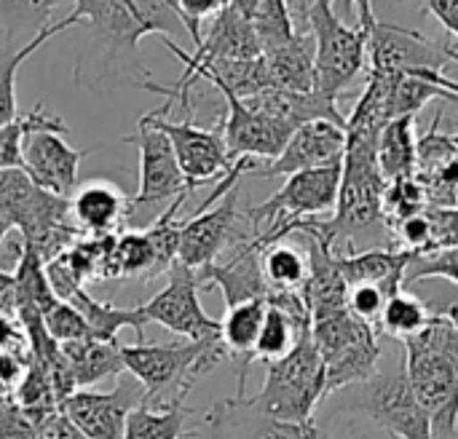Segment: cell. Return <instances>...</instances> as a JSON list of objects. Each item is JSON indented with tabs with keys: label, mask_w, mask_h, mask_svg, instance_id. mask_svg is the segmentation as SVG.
<instances>
[{
	"label": "cell",
	"mask_w": 458,
	"mask_h": 439,
	"mask_svg": "<svg viewBox=\"0 0 458 439\" xmlns=\"http://www.w3.org/2000/svg\"><path fill=\"white\" fill-rule=\"evenodd\" d=\"M405 378L427 413L435 439H454L458 429V330L451 319L432 314L429 325L403 341Z\"/></svg>",
	"instance_id": "obj_1"
},
{
	"label": "cell",
	"mask_w": 458,
	"mask_h": 439,
	"mask_svg": "<svg viewBox=\"0 0 458 439\" xmlns=\"http://www.w3.org/2000/svg\"><path fill=\"white\" fill-rule=\"evenodd\" d=\"M72 13L89 27L99 51V75L131 64L145 35H188V27L172 0H75Z\"/></svg>",
	"instance_id": "obj_2"
},
{
	"label": "cell",
	"mask_w": 458,
	"mask_h": 439,
	"mask_svg": "<svg viewBox=\"0 0 458 439\" xmlns=\"http://www.w3.org/2000/svg\"><path fill=\"white\" fill-rule=\"evenodd\" d=\"M0 217L24 239L43 263L56 260L83 233L70 215V198L54 196L32 182L24 169H0Z\"/></svg>",
	"instance_id": "obj_3"
},
{
	"label": "cell",
	"mask_w": 458,
	"mask_h": 439,
	"mask_svg": "<svg viewBox=\"0 0 458 439\" xmlns=\"http://www.w3.org/2000/svg\"><path fill=\"white\" fill-rule=\"evenodd\" d=\"M126 373L145 389V402L185 400L193 386L228 359L220 338L177 341V343H134L121 346Z\"/></svg>",
	"instance_id": "obj_4"
},
{
	"label": "cell",
	"mask_w": 458,
	"mask_h": 439,
	"mask_svg": "<svg viewBox=\"0 0 458 439\" xmlns=\"http://www.w3.org/2000/svg\"><path fill=\"white\" fill-rule=\"evenodd\" d=\"M301 11L314 38V72H317V91L333 102L354 83V78L368 64V32L373 21L370 0L357 5L360 21L357 27L346 24L333 0H301Z\"/></svg>",
	"instance_id": "obj_5"
},
{
	"label": "cell",
	"mask_w": 458,
	"mask_h": 439,
	"mask_svg": "<svg viewBox=\"0 0 458 439\" xmlns=\"http://www.w3.org/2000/svg\"><path fill=\"white\" fill-rule=\"evenodd\" d=\"M311 341L325 362L327 394L360 386L378 373L381 343L376 327L357 319L346 303L311 308Z\"/></svg>",
	"instance_id": "obj_6"
},
{
	"label": "cell",
	"mask_w": 458,
	"mask_h": 439,
	"mask_svg": "<svg viewBox=\"0 0 458 439\" xmlns=\"http://www.w3.org/2000/svg\"><path fill=\"white\" fill-rule=\"evenodd\" d=\"M325 397V362L311 335H306L287 357L266 365V384L255 397H247V402L263 416L303 424L314 418V410Z\"/></svg>",
	"instance_id": "obj_7"
},
{
	"label": "cell",
	"mask_w": 458,
	"mask_h": 439,
	"mask_svg": "<svg viewBox=\"0 0 458 439\" xmlns=\"http://www.w3.org/2000/svg\"><path fill=\"white\" fill-rule=\"evenodd\" d=\"M121 142L134 145L140 150V188L137 196L129 198L126 225L131 231H145L177 196L191 193V188L180 172L166 134L156 126L137 121V131L121 137Z\"/></svg>",
	"instance_id": "obj_8"
},
{
	"label": "cell",
	"mask_w": 458,
	"mask_h": 439,
	"mask_svg": "<svg viewBox=\"0 0 458 439\" xmlns=\"http://www.w3.org/2000/svg\"><path fill=\"white\" fill-rule=\"evenodd\" d=\"M255 239V231L250 228L244 212L239 209V185L231 188L217 204L199 207V212L180 225V252L177 263L201 271L236 244H244Z\"/></svg>",
	"instance_id": "obj_9"
},
{
	"label": "cell",
	"mask_w": 458,
	"mask_h": 439,
	"mask_svg": "<svg viewBox=\"0 0 458 439\" xmlns=\"http://www.w3.org/2000/svg\"><path fill=\"white\" fill-rule=\"evenodd\" d=\"M169 113H172V107L164 102L158 110L145 113L140 121H145L166 134L188 188L196 190L199 185H207L215 177H223L233 166V161L228 156L220 123L215 129H204V126H196L191 118L172 121Z\"/></svg>",
	"instance_id": "obj_10"
},
{
	"label": "cell",
	"mask_w": 458,
	"mask_h": 439,
	"mask_svg": "<svg viewBox=\"0 0 458 439\" xmlns=\"http://www.w3.org/2000/svg\"><path fill=\"white\" fill-rule=\"evenodd\" d=\"M368 62L370 72L397 78L419 70H445L448 62H456V48L437 43L411 27L389 24L373 16L368 32Z\"/></svg>",
	"instance_id": "obj_11"
},
{
	"label": "cell",
	"mask_w": 458,
	"mask_h": 439,
	"mask_svg": "<svg viewBox=\"0 0 458 439\" xmlns=\"http://www.w3.org/2000/svg\"><path fill=\"white\" fill-rule=\"evenodd\" d=\"M166 287L148 303L137 306L145 325H161L182 341H209L220 338V319H212L199 300L201 284L196 271L174 263L166 274Z\"/></svg>",
	"instance_id": "obj_12"
},
{
	"label": "cell",
	"mask_w": 458,
	"mask_h": 439,
	"mask_svg": "<svg viewBox=\"0 0 458 439\" xmlns=\"http://www.w3.org/2000/svg\"><path fill=\"white\" fill-rule=\"evenodd\" d=\"M376 426L397 439H435L427 413L419 408L405 370L376 373L370 381L360 384V400L354 405Z\"/></svg>",
	"instance_id": "obj_13"
},
{
	"label": "cell",
	"mask_w": 458,
	"mask_h": 439,
	"mask_svg": "<svg viewBox=\"0 0 458 439\" xmlns=\"http://www.w3.org/2000/svg\"><path fill=\"white\" fill-rule=\"evenodd\" d=\"M145 402V389L129 373L118 376L113 392L81 389L67 397L59 410L78 426L86 439H123L129 413Z\"/></svg>",
	"instance_id": "obj_14"
},
{
	"label": "cell",
	"mask_w": 458,
	"mask_h": 439,
	"mask_svg": "<svg viewBox=\"0 0 458 439\" xmlns=\"http://www.w3.org/2000/svg\"><path fill=\"white\" fill-rule=\"evenodd\" d=\"M217 91L225 99V115L220 121V129H223V139H225L231 161L236 158L274 161L284 150L295 129L284 121H276L271 115L252 110L244 99L233 97L225 89H217Z\"/></svg>",
	"instance_id": "obj_15"
},
{
	"label": "cell",
	"mask_w": 458,
	"mask_h": 439,
	"mask_svg": "<svg viewBox=\"0 0 458 439\" xmlns=\"http://www.w3.org/2000/svg\"><path fill=\"white\" fill-rule=\"evenodd\" d=\"M207 439H333L327 437L317 421H279L258 413L247 397H233L217 402L204 418Z\"/></svg>",
	"instance_id": "obj_16"
},
{
	"label": "cell",
	"mask_w": 458,
	"mask_h": 439,
	"mask_svg": "<svg viewBox=\"0 0 458 439\" xmlns=\"http://www.w3.org/2000/svg\"><path fill=\"white\" fill-rule=\"evenodd\" d=\"M443 107L435 113L432 126L416 139V172L413 177L424 188L427 209L458 204V137L440 129Z\"/></svg>",
	"instance_id": "obj_17"
},
{
	"label": "cell",
	"mask_w": 458,
	"mask_h": 439,
	"mask_svg": "<svg viewBox=\"0 0 458 439\" xmlns=\"http://www.w3.org/2000/svg\"><path fill=\"white\" fill-rule=\"evenodd\" d=\"M97 148L75 150L64 142L59 131H32L21 145V169L32 177L43 190L70 198L78 190V169L81 161Z\"/></svg>",
	"instance_id": "obj_18"
},
{
	"label": "cell",
	"mask_w": 458,
	"mask_h": 439,
	"mask_svg": "<svg viewBox=\"0 0 458 439\" xmlns=\"http://www.w3.org/2000/svg\"><path fill=\"white\" fill-rule=\"evenodd\" d=\"M346 150V129L333 121H311L293 131L284 150L266 164V169H255V174L266 177H290L306 169H319L344 161Z\"/></svg>",
	"instance_id": "obj_19"
},
{
	"label": "cell",
	"mask_w": 458,
	"mask_h": 439,
	"mask_svg": "<svg viewBox=\"0 0 458 439\" xmlns=\"http://www.w3.org/2000/svg\"><path fill=\"white\" fill-rule=\"evenodd\" d=\"M263 247L250 239L244 244L236 247V252L225 260V263H212L201 271H196L201 290H209L212 284L220 287L225 308H233L239 303H250V300H266L271 295L266 276H263Z\"/></svg>",
	"instance_id": "obj_20"
},
{
	"label": "cell",
	"mask_w": 458,
	"mask_h": 439,
	"mask_svg": "<svg viewBox=\"0 0 458 439\" xmlns=\"http://www.w3.org/2000/svg\"><path fill=\"white\" fill-rule=\"evenodd\" d=\"M333 257L346 287L378 284L389 292H400L405 290V274L419 257V252L386 244V247H368V249L338 252V255L333 252Z\"/></svg>",
	"instance_id": "obj_21"
},
{
	"label": "cell",
	"mask_w": 458,
	"mask_h": 439,
	"mask_svg": "<svg viewBox=\"0 0 458 439\" xmlns=\"http://www.w3.org/2000/svg\"><path fill=\"white\" fill-rule=\"evenodd\" d=\"M70 215L83 236L121 233L129 217V196L115 182L91 180L70 196Z\"/></svg>",
	"instance_id": "obj_22"
},
{
	"label": "cell",
	"mask_w": 458,
	"mask_h": 439,
	"mask_svg": "<svg viewBox=\"0 0 458 439\" xmlns=\"http://www.w3.org/2000/svg\"><path fill=\"white\" fill-rule=\"evenodd\" d=\"M252 110L271 115L276 121L290 123L293 129L311 123V121H333L346 129V115L338 110V102L322 97L319 91H284V89H266L250 99H244Z\"/></svg>",
	"instance_id": "obj_23"
},
{
	"label": "cell",
	"mask_w": 458,
	"mask_h": 439,
	"mask_svg": "<svg viewBox=\"0 0 458 439\" xmlns=\"http://www.w3.org/2000/svg\"><path fill=\"white\" fill-rule=\"evenodd\" d=\"M266 308H268L266 300H250V303H239V306L228 308L225 317L220 319V343L225 346L228 359L236 362V376H239L236 397H247L244 386L250 378V367L255 365L252 354H255V346H258V338L263 330Z\"/></svg>",
	"instance_id": "obj_24"
},
{
	"label": "cell",
	"mask_w": 458,
	"mask_h": 439,
	"mask_svg": "<svg viewBox=\"0 0 458 439\" xmlns=\"http://www.w3.org/2000/svg\"><path fill=\"white\" fill-rule=\"evenodd\" d=\"M271 89L284 91H317V72H314V38L298 32L290 43L263 51Z\"/></svg>",
	"instance_id": "obj_25"
},
{
	"label": "cell",
	"mask_w": 458,
	"mask_h": 439,
	"mask_svg": "<svg viewBox=\"0 0 458 439\" xmlns=\"http://www.w3.org/2000/svg\"><path fill=\"white\" fill-rule=\"evenodd\" d=\"M59 346H62V354L67 359V367L72 373L78 392L99 384L102 378H118L126 373L118 341L89 338V341H72V343H59Z\"/></svg>",
	"instance_id": "obj_26"
},
{
	"label": "cell",
	"mask_w": 458,
	"mask_h": 439,
	"mask_svg": "<svg viewBox=\"0 0 458 439\" xmlns=\"http://www.w3.org/2000/svg\"><path fill=\"white\" fill-rule=\"evenodd\" d=\"M64 303H70L86 319V325L91 330V338H97V341H118V333L123 327H131L137 333V343L145 341V327L148 325L142 322L137 308H118L113 303H102L94 295H89L86 287H75L64 298Z\"/></svg>",
	"instance_id": "obj_27"
},
{
	"label": "cell",
	"mask_w": 458,
	"mask_h": 439,
	"mask_svg": "<svg viewBox=\"0 0 458 439\" xmlns=\"http://www.w3.org/2000/svg\"><path fill=\"white\" fill-rule=\"evenodd\" d=\"M416 139H419L416 137V115L392 118L381 129L378 145H376V158H378V169L386 182H392L397 177H413Z\"/></svg>",
	"instance_id": "obj_28"
},
{
	"label": "cell",
	"mask_w": 458,
	"mask_h": 439,
	"mask_svg": "<svg viewBox=\"0 0 458 439\" xmlns=\"http://www.w3.org/2000/svg\"><path fill=\"white\" fill-rule=\"evenodd\" d=\"M193 413L185 400L172 402H142L126 418L123 439H182L188 437V418Z\"/></svg>",
	"instance_id": "obj_29"
},
{
	"label": "cell",
	"mask_w": 458,
	"mask_h": 439,
	"mask_svg": "<svg viewBox=\"0 0 458 439\" xmlns=\"http://www.w3.org/2000/svg\"><path fill=\"white\" fill-rule=\"evenodd\" d=\"M306 335H311V317H295L290 311L268 306L252 362H263V365L276 362L287 357Z\"/></svg>",
	"instance_id": "obj_30"
},
{
	"label": "cell",
	"mask_w": 458,
	"mask_h": 439,
	"mask_svg": "<svg viewBox=\"0 0 458 439\" xmlns=\"http://www.w3.org/2000/svg\"><path fill=\"white\" fill-rule=\"evenodd\" d=\"M81 24V19L70 11V16H64L62 21H54V24H46L43 30H38L24 46H19L13 54H8L3 62H0V126H5V123H11L16 115H19V110H16V72H19V67L27 62V56H32L46 40H51L54 35H59V32H64V30H70V27H78Z\"/></svg>",
	"instance_id": "obj_31"
},
{
	"label": "cell",
	"mask_w": 458,
	"mask_h": 439,
	"mask_svg": "<svg viewBox=\"0 0 458 439\" xmlns=\"http://www.w3.org/2000/svg\"><path fill=\"white\" fill-rule=\"evenodd\" d=\"M260 266L271 292H301L309 279V255L290 239L266 244Z\"/></svg>",
	"instance_id": "obj_32"
},
{
	"label": "cell",
	"mask_w": 458,
	"mask_h": 439,
	"mask_svg": "<svg viewBox=\"0 0 458 439\" xmlns=\"http://www.w3.org/2000/svg\"><path fill=\"white\" fill-rule=\"evenodd\" d=\"M32 131H59L67 134V123L51 113L43 102H38L32 110L16 115L11 123L0 126V169H21V145L27 134Z\"/></svg>",
	"instance_id": "obj_33"
},
{
	"label": "cell",
	"mask_w": 458,
	"mask_h": 439,
	"mask_svg": "<svg viewBox=\"0 0 458 439\" xmlns=\"http://www.w3.org/2000/svg\"><path fill=\"white\" fill-rule=\"evenodd\" d=\"M188 193L185 196H177L142 233L148 236V244H150V252H153V266H150V274H148V282L150 279H158L161 274H169L172 266L177 263V252H180V209L185 204Z\"/></svg>",
	"instance_id": "obj_34"
},
{
	"label": "cell",
	"mask_w": 458,
	"mask_h": 439,
	"mask_svg": "<svg viewBox=\"0 0 458 439\" xmlns=\"http://www.w3.org/2000/svg\"><path fill=\"white\" fill-rule=\"evenodd\" d=\"M429 319H432V311H429L427 300H421L411 290H400L397 295H392L386 300L381 319H378V330L397 341H408V338L419 335L429 325Z\"/></svg>",
	"instance_id": "obj_35"
},
{
	"label": "cell",
	"mask_w": 458,
	"mask_h": 439,
	"mask_svg": "<svg viewBox=\"0 0 458 439\" xmlns=\"http://www.w3.org/2000/svg\"><path fill=\"white\" fill-rule=\"evenodd\" d=\"M424 212H427V196L416 177H397V180L386 182L384 198H381V220H384V228L389 231V236L400 223H405L416 215H424Z\"/></svg>",
	"instance_id": "obj_36"
},
{
	"label": "cell",
	"mask_w": 458,
	"mask_h": 439,
	"mask_svg": "<svg viewBox=\"0 0 458 439\" xmlns=\"http://www.w3.org/2000/svg\"><path fill=\"white\" fill-rule=\"evenodd\" d=\"M150 266H153V252L142 231L123 228L121 233H115L110 279H134V276L148 279Z\"/></svg>",
	"instance_id": "obj_37"
},
{
	"label": "cell",
	"mask_w": 458,
	"mask_h": 439,
	"mask_svg": "<svg viewBox=\"0 0 458 439\" xmlns=\"http://www.w3.org/2000/svg\"><path fill=\"white\" fill-rule=\"evenodd\" d=\"M252 24H255V32H258L263 51L284 46L298 35L290 0H260V8H258Z\"/></svg>",
	"instance_id": "obj_38"
},
{
	"label": "cell",
	"mask_w": 458,
	"mask_h": 439,
	"mask_svg": "<svg viewBox=\"0 0 458 439\" xmlns=\"http://www.w3.org/2000/svg\"><path fill=\"white\" fill-rule=\"evenodd\" d=\"M46 330L56 343H72V341H89L91 330L86 319L64 300H56L46 314H43Z\"/></svg>",
	"instance_id": "obj_39"
},
{
	"label": "cell",
	"mask_w": 458,
	"mask_h": 439,
	"mask_svg": "<svg viewBox=\"0 0 458 439\" xmlns=\"http://www.w3.org/2000/svg\"><path fill=\"white\" fill-rule=\"evenodd\" d=\"M424 279H445V282L458 287V247L416 257L413 266L405 274V287L416 284V282H424Z\"/></svg>",
	"instance_id": "obj_40"
},
{
	"label": "cell",
	"mask_w": 458,
	"mask_h": 439,
	"mask_svg": "<svg viewBox=\"0 0 458 439\" xmlns=\"http://www.w3.org/2000/svg\"><path fill=\"white\" fill-rule=\"evenodd\" d=\"M392 295H397V292H389L378 284H357V287H346V306L357 319L378 327L381 311Z\"/></svg>",
	"instance_id": "obj_41"
},
{
	"label": "cell",
	"mask_w": 458,
	"mask_h": 439,
	"mask_svg": "<svg viewBox=\"0 0 458 439\" xmlns=\"http://www.w3.org/2000/svg\"><path fill=\"white\" fill-rule=\"evenodd\" d=\"M424 215H427V220L432 225V239H429V247H427L424 255L458 247V204L456 207L427 209Z\"/></svg>",
	"instance_id": "obj_42"
},
{
	"label": "cell",
	"mask_w": 458,
	"mask_h": 439,
	"mask_svg": "<svg viewBox=\"0 0 458 439\" xmlns=\"http://www.w3.org/2000/svg\"><path fill=\"white\" fill-rule=\"evenodd\" d=\"M172 3L180 11L185 27H188L193 48L201 43V21L204 19H215L228 5V0H172Z\"/></svg>",
	"instance_id": "obj_43"
},
{
	"label": "cell",
	"mask_w": 458,
	"mask_h": 439,
	"mask_svg": "<svg viewBox=\"0 0 458 439\" xmlns=\"http://www.w3.org/2000/svg\"><path fill=\"white\" fill-rule=\"evenodd\" d=\"M56 3H59V0H0L3 13H5L13 24H21V27H24V21H30V24H35L38 30H43V27L48 24V13L54 11ZM5 16H3V19H5Z\"/></svg>",
	"instance_id": "obj_44"
},
{
	"label": "cell",
	"mask_w": 458,
	"mask_h": 439,
	"mask_svg": "<svg viewBox=\"0 0 458 439\" xmlns=\"http://www.w3.org/2000/svg\"><path fill=\"white\" fill-rule=\"evenodd\" d=\"M30 418L35 421V439H86L59 408L46 413H30Z\"/></svg>",
	"instance_id": "obj_45"
},
{
	"label": "cell",
	"mask_w": 458,
	"mask_h": 439,
	"mask_svg": "<svg viewBox=\"0 0 458 439\" xmlns=\"http://www.w3.org/2000/svg\"><path fill=\"white\" fill-rule=\"evenodd\" d=\"M0 439H35V421L13 400L0 402Z\"/></svg>",
	"instance_id": "obj_46"
},
{
	"label": "cell",
	"mask_w": 458,
	"mask_h": 439,
	"mask_svg": "<svg viewBox=\"0 0 458 439\" xmlns=\"http://www.w3.org/2000/svg\"><path fill=\"white\" fill-rule=\"evenodd\" d=\"M27 354H13V351H0V402L13 400L24 370H27Z\"/></svg>",
	"instance_id": "obj_47"
},
{
	"label": "cell",
	"mask_w": 458,
	"mask_h": 439,
	"mask_svg": "<svg viewBox=\"0 0 458 439\" xmlns=\"http://www.w3.org/2000/svg\"><path fill=\"white\" fill-rule=\"evenodd\" d=\"M0 351H13V354H27V333L21 330L19 319L13 317H0Z\"/></svg>",
	"instance_id": "obj_48"
},
{
	"label": "cell",
	"mask_w": 458,
	"mask_h": 439,
	"mask_svg": "<svg viewBox=\"0 0 458 439\" xmlns=\"http://www.w3.org/2000/svg\"><path fill=\"white\" fill-rule=\"evenodd\" d=\"M421 8L427 13H432L454 38L458 40V0H421ZM458 62V48H456Z\"/></svg>",
	"instance_id": "obj_49"
},
{
	"label": "cell",
	"mask_w": 458,
	"mask_h": 439,
	"mask_svg": "<svg viewBox=\"0 0 458 439\" xmlns=\"http://www.w3.org/2000/svg\"><path fill=\"white\" fill-rule=\"evenodd\" d=\"M16 308H19V284H16V274L0 268V317H13V319H16Z\"/></svg>",
	"instance_id": "obj_50"
},
{
	"label": "cell",
	"mask_w": 458,
	"mask_h": 439,
	"mask_svg": "<svg viewBox=\"0 0 458 439\" xmlns=\"http://www.w3.org/2000/svg\"><path fill=\"white\" fill-rule=\"evenodd\" d=\"M429 306V311L432 314H440V317H445V319H451L454 322V327L458 330V298H451V300H445V303H427Z\"/></svg>",
	"instance_id": "obj_51"
},
{
	"label": "cell",
	"mask_w": 458,
	"mask_h": 439,
	"mask_svg": "<svg viewBox=\"0 0 458 439\" xmlns=\"http://www.w3.org/2000/svg\"><path fill=\"white\" fill-rule=\"evenodd\" d=\"M228 5L236 11V13H242L244 19H255V13H258V8H260V0H228Z\"/></svg>",
	"instance_id": "obj_52"
},
{
	"label": "cell",
	"mask_w": 458,
	"mask_h": 439,
	"mask_svg": "<svg viewBox=\"0 0 458 439\" xmlns=\"http://www.w3.org/2000/svg\"><path fill=\"white\" fill-rule=\"evenodd\" d=\"M11 231H13V228H11V223L0 217V247H3V241H5V236H8Z\"/></svg>",
	"instance_id": "obj_53"
},
{
	"label": "cell",
	"mask_w": 458,
	"mask_h": 439,
	"mask_svg": "<svg viewBox=\"0 0 458 439\" xmlns=\"http://www.w3.org/2000/svg\"><path fill=\"white\" fill-rule=\"evenodd\" d=\"M360 3H362V0H346V8H349V11H354V8H357Z\"/></svg>",
	"instance_id": "obj_54"
}]
</instances>
